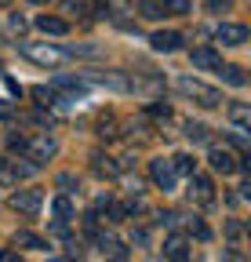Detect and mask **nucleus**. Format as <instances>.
<instances>
[{"label":"nucleus","mask_w":251,"mask_h":262,"mask_svg":"<svg viewBox=\"0 0 251 262\" xmlns=\"http://www.w3.org/2000/svg\"><path fill=\"white\" fill-rule=\"evenodd\" d=\"M164 258H171V262H190V258H193L190 241H186L182 233H171V237L164 241Z\"/></svg>","instance_id":"423d86ee"},{"label":"nucleus","mask_w":251,"mask_h":262,"mask_svg":"<svg viewBox=\"0 0 251 262\" xmlns=\"http://www.w3.org/2000/svg\"><path fill=\"white\" fill-rule=\"evenodd\" d=\"M37 29L40 33H51V37H62V33H70V22L58 18V15H40L37 18Z\"/></svg>","instance_id":"f8f14e48"},{"label":"nucleus","mask_w":251,"mask_h":262,"mask_svg":"<svg viewBox=\"0 0 251 262\" xmlns=\"http://www.w3.org/2000/svg\"><path fill=\"white\" fill-rule=\"evenodd\" d=\"M171 168H175V175H186V179H190L193 168H197V160H193V157H186V153H178V157L171 160Z\"/></svg>","instance_id":"f3484780"},{"label":"nucleus","mask_w":251,"mask_h":262,"mask_svg":"<svg viewBox=\"0 0 251 262\" xmlns=\"http://www.w3.org/2000/svg\"><path fill=\"white\" fill-rule=\"evenodd\" d=\"M33 4H44V0H33Z\"/></svg>","instance_id":"f704fd0d"},{"label":"nucleus","mask_w":251,"mask_h":262,"mask_svg":"<svg viewBox=\"0 0 251 262\" xmlns=\"http://www.w3.org/2000/svg\"><path fill=\"white\" fill-rule=\"evenodd\" d=\"M62 55H80V58H99L102 55V48H95V44H77V48H66Z\"/></svg>","instance_id":"6ab92c4d"},{"label":"nucleus","mask_w":251,"mask_h":262,"mask_svg":"<svg viewBox=\"0 0 251 262\" xmlns=\"http://www.w3.org/2000/svg\"><path fill=\"white\" fill-rule=\"evenodd\" d=\"M186 135L197 139V142H208V127L204 124H186Z\"/></svg>","instance_id":"b1692460"},{"label":"nucleus","mask_w":251,"mask_h":262,"mask_svg":"<svg viewBox=\"0 0 251 262\" xmlns=\"http://www.w3.org/2000/svg\"><path fill=\"white\" fill-rule=\"evenodd\" d=\"M0 4H11V0H0Z\"/></svg>","instance_id":"72a5a7b5"},{"label":"nucleus","mask_w":251,"mask_h":262,"mask_svg":"<svg viewBox=\"0 0 251 262\" xmlns=\"http://www.w3.org/2000/svg\"><path fill=\"white\" fill-rule=\"evenodd\" d=\"M149 44H153V51L171 55V51H178V48H182V37H178L175 29H161V33H153V37H149Z\"/></svg>","instance_id":"9d476101"},{"label":"nucleus","mask_w":251,"mask_h":262,"mask_svg":"<svg viewBox=\"0 0 251 262\" xmlns=\"http://www.w3.org/2000/svg\"><path fill=\"white\" fill-rule=\"evenodd\" d=\"M15 117V106L11 102H0V120H11Z\"/></svg>","instance_id":"cd10ccee"},{"label":"nucleus","mask_w":251,"mask_h":262,"mask_svg":"<svg viewBox=\"0 0 251 262\" xmlns=\"http://www.w3.org/2000/svg\"><path fill=\"white\" fill-rule=\"evenodd\" d=\"M62 8H66L70 15H73V11H77V15H84V11H87V0H66Z\"/></svg>","instance_id":"a878e982"},{"label":"nucleus","mask_w":251,"mask_h":262,"mask_svg":"<svg viewBox=\"0 0 251 262\" xmlns=\"http://www.w3.org/2000/svg\"><path fill=\"white\" fill-rule=\"evenodd\" d=\"M15 248H22V251H44L48 244H44V237L29 233V229H18V233H15Z\"/></svg>","instance_id":"ddd939ff"},{"label":"nucleus","mask_w":251,"mask_h":262,"mask_svg":"<svg viewBox=\"0 0 251 262\" xmlns=\"http://www.w3.org/2000/svg\"><path fill=\"white\" fill-rule=\"evenodd\" d=\"M161 8L164 11H175V15H190L193 4H190V0H161Z\"/></svg>","instance_id":"412c9836"},{"label":"nucleus","mask_w":251,"mask_h":262,"mask_svg":"<svg viewBox=\"0 0 251 262\" xmlns=\"http://www.w3.org/2000/svg\"><path fill=\"white\" fill-rule=\"evenodd\" d=\"M139 15L142 18H149V22H156V18H164V8H161V0H139Z\"/></svg>","instance_id":"2eb2a0df"},{"label":"nucleus","mask_w":251,"mask_h":262,"mask_svg":"<svg viewBox=\"0 0 251 262\" xmlns=\"http://www.w3.org/2000/svg\"><path fill=\"white\" fill-rule=\"evenodd\" d=\"M0 73H4V62H0Z\"/></svg>","instance_id":"473e14b6"},{"label":"nucleus","mask_w":251,"mask_h":262,"mask_svg":"<svg viewBox=\"0 0 251 262\" xmlns=\"http://www.w3.org/2000/svg\"><path fill=\"white\" fill-rule=\"evenodd\" d=\"M190 58H193V66H200V70H218V66H222V58H218L215 48H193Z\"/></svg>","instance_id":"9b49d317"},{"label":"nucleus","mask_w":251,"mask_h":262,"mask_svg":"<svg viewBox=\"0 0 251 262\" xmlns=\"http://www.w3.org/2000/svg\"><path fill=\"white\" fill-rule=\"evenodd\" d=\"M190 233H193L197 241H208V237H211V233H208V226H204L200 219H190Z\"/></svg>","instance_id":"393cba45"},{"label":"nucleus","mask_w":251,"mask_h":262,"mask_svg":"<svg viewBox=\"0 0 251 262\" xmlns=\"http://www.w3.org/2000/svg\"><path fill=\"white\" fill-rule=\"evenodd\" d=\"M0 182H18V179H15V168H11V160H8V157H0Z\"/></svg>","instance_id":"5701e85b"},{"label":"nucleus","mask_w":251,"mask_h":262,"mask_svg":"<svg viewBox=\"0 0 251 262\" xmlns=\"http://www.w3.org/2000/svg\"><path fill=\"white\" fill-rule=\"evenodd\" d=\"M146 113H149V117H156V120H168V117H171V106H168V102H149V106H146Z\"/></svg>","instance_id":"4be33fe9"},{"label":"nucleus","mask_w":251,"mask_h":262,"mask_svg":"<svg viewBox=\"0 0 251 262\" xmlns=\"http://www.w3.org/2000/svg\"><path fill=\"white\" fill-rule=\"evenodd\" d=\"M215 40L222 44V48H240L244 40H247V26H240V22H222L215 29Z\"/></svg>","instance_id":"20e7f679"},{"label":"nucleus","mask_w":251,"mask_h":262,"mask_svg":"<svg viewBox=\"0 0 251 262\" xmlns=\"http://www.w3.org/2000/svg\"><path fill=\"white\" fill-rule=\"evenodd\" d=\"M73 182H77V179H73V175H58V186H62V189H70V186H73Z\"/></svg>","instance_id":"c756f323"},{"label":"nucleus","mask_w":251,"mask_h":262,"mask_svg":"<svg viewBox=\"0 0 251 262\" xmlns=\"http://www.w3.org/2000/svg\"><path fill=\"white\" fill-rule=\"evenodd\" d=\"M0 262H22L18 251H0Z\"/></svg>","instance_id":"c85d7f7f"},{"label":"nucleus","mask_w":251,"mask_h":262,"mask_svg":"<svg viewBox=\"0 0 251 262\" xmlns=\"http://www.w3.org/2000/svg\"><path fill=\"white\" fill-rule=\"evenodd\" d=\"M26 160H33L37 164V168H40V164L44 160H51L55 153H58V146H55V139H48V135H40V139H33V142H26Z\"/></svg>","instance_id":"39448f33"},{"label":"nucleus","mask_w":251,"mask_h":262,"mask_svg":"<svg viewBox=\"0 0 251 262\" xmlns=\"http://www.w3.org/2000/svg\"><path fill=\"white\" fill-rule=\"evenodd\" d=\"M218 70H222V80L233 84V88H244V84H247V77H244L240 66H218Z\"/></svg>","instance_id":"dca6fc26"},{"label":"nucleus","mask_w":251,"mask_h":262,"mask_svg":"<svg viewBox=\"0 0 251 262\" xmlns=\"http://www.w3.org/2000/svg\"><path fill=\"white\" fill-rule=\"evenodd\" d=\"M230 120H233L240 131H247V127H251V110H247L244 102H230Z\"/></svg>","instance_id":"4468645a"},{"label":"nucleus","mask_w":251,"mask_h":262,"mask_svg":"<svg viewBox=\"0 0 251 262\" xmlns=\"http://www.w3.org/2000/svg\"><path fill=\"white\" fill-rule=\"evenodd\" d=\"M40 204H44V193L40 189H15L11 193V208L22 211V215H29V219L40 211Z\"/></svg>","instance_id":"f03ea898"},{"label":"nucleus","mask_w":251,"mask_h":262,"mask_svg":"<svg viewBox=\"0 0 251 262\" xmlns=\"http://www.w3.org/2000/svg\"><path fill=\"white\" fill-rule=\"evenodd\" d=\"M4 84H8V91H11V95H22V88H18V84H15L11 77H4Z\"/></svg>","instance_id":"2f4dec72"},{"label":"nucleus","mask_w":251,"mask_h":262,"mask_svg":"<svg viewBox=\"0 0 251 262\" xmlns=\"http://www.w3.org/2000/svg\"><path fill=\"white\" fill-rule=\"evenodd\" d=\"M18 51L26 55V58H33V62H40V66H55L58 58H62V51H55V48H44V44H18Z\"/></svg>","instance_id":"0eeeda50"},{"label":"nucleus","mask_w":251,"mask_h":262,"mask_svg":"<svg viewBox=\"0 0 251 262\" xmlns=\"http://www.w3.org/2000/svg\"><path fill=\"white\" fill-rule=\"evenodd\" d=\"M11 29H18V33H22V29H26V18H18V15H11Z\"/></svg>","instance_id":"7c9ffc66"},{"label":"nucleus","mask_w":251,"mask_h":262,"mask_svg":"<svg viewBox=\"0 0 251 262\" xmlns=\"http://www.w3.org/2000/svg\"><path fill=\"white\" fill-rule=\"evenodd\" d=\"M51 211H55L58 222H66V219H73V201H70V196H58V201L51 204Z\"/></svg>","instance_id":"a211bd4d"},{"label":"nucleus","mask_w":251,"mask_h":262,"mask_svg":"<svg viewBox=\"0 0 251 262\" xmlns=\"http://www.w3.org/2000/svg\"><path fill=\"white\" fill-rule=\"evenodd\" d=\"M208 8H211V11H230L233 0H208Z\"/></svg>","instance_id":"bb28decb"},{"label":"nucleus","mask_w":251,"mask_h":262,"mask_svg":"<svg viewBox=\"0 0 251 262\" xmlns=\"http://www.w3.org/2000/svg\"><path fill=\"white\" fill-rule=\"evenodd\" d=\"M178 91L182 95H190V98H197L200 106H222V95H218L215 88H208L204 80H197V77H178Z\"/></svg>","instance_id":"f257e3e1"},{"label":"nucleus","mask_w":251,"mask_h":262,"mask_svg":"<svg viewBox=\"0 0 251 262\" xmlns=\"http://www.w3.org/2000/svg\"><path fill=\"white\" fill-rule=\"evenodd\" d=\"M99 84H106V88H113V91H128L131 84L124 80V77H117V73H102V77H95Z\"/></svg>","instance_id":"aec40b11"},{"label":"nucleus","mask_w":251,"mask_h":262,"mask_svg":"<svg viewBox=\"0 0 251 262\" xmlns=\"http://www.w3.org/2000/svg\"><path fill=\"white\" fill-rule=\"evenodd\" d=\"M211 189H215L211 179H204V175H197V171L190 175V196H193L197 204H211V201H215V193H211Z\"/></svg>","instance_id":"1a4fd4ad"},{"label":"nucleus","mask_w":251,"mask_h":262,"mask_svg":"<svg viewBox=\"0 0 251 262\" xmlns=\"http://www.w3.org/2000/svg\"><path fill=\"white\" fill-rule=\"evenodd\" d=\"M149 179H153V186H156V189L171 193L178 175H175V168H171V160H149Z\"/></svg>","instance_id":"7ed1b4c3"},{"label":"nucleus","mask_w":251,"mask_h":262,"mask_svg":"<svg viewBox=\"0 0 251 262\" xmlns=\"http://www.w3.org/2000/svg\"><path fill=\"white\" fill-rule=\"evenodd\" d=\"M208 164H211L215 171H222V175H233V171H237V157H233L230 149H218V146H211Z\"/></svg>","instance_id":"6e6552de"}]
</instances>
